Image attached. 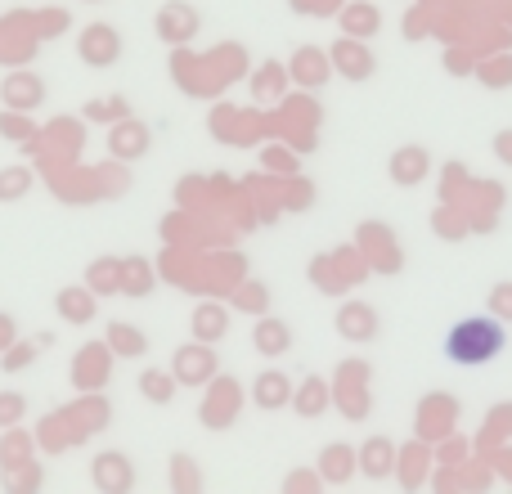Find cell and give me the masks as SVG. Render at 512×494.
Returning <instances> with one entry per match:
<instances>
[{
  "instance_id": "1",
  "label": "cell",
  "mask_w": 512,
  "mask_h": 494,
  "mask_svg": "<svg viewBox=\"0 0 512 494\" xmlns=\"http://www.w3.org/2000/svg\"><path fill=\"white\" fill-rule=\"evenodd\" d=\"M445 360L459 369H486L508 351V328L495 315H468L445 333Z\"/></svg>"
},
{
  "instance_id": "2",
  "label": "cell",
  "mask_w": 512,
  "mask_h": 494,
  "mask_svg": "<svg viewBox=\"0 0 512 494\" xmlns=\"http://www.w3.org/2000/svg\"><path fill=\"white\" fill-rule=\"evenodd\" d=\"M337 400H342V409H346V418L351 423H360V418H369V409H373V396H369V364H360V360H346L342 369H337Z\"/></svg>"
},
{
  "instance_id": "3",
  "label": "cell",
  "mask_w": 512,
  "mask_h": 494,
  "mask_svg": "<svg viewBox=\"0 0 512 494\" xmlns=\"http://www.w3.org/2000/svg\"><path fill=\"white\" fill-rule=\"evenodd\" d=\"M239 400H243V391L234 378L212 382V391H207V400H203V414H198L207 432H230V427L239 423Z\"/></svg>"
},
{
  "instance_id": "4",
  "label": "cell",
  "mask_w": 512,
  "mask_h": 494,
  "mask_svg": "<svg viewBox=\"0 0 512 494\" xmlns=\"http://www.w3.org/2000/svg\"><path fill=\"white\" fill-rule=\"evenodd\" d=\"M77 54L86 68H113L122 59V32L113 23H90L86 32L77 36Z\"/></svg>"
},
{
  "instance_id": "5",
  "label": "cell",
  "mask_w": 512,
  "mask_h": 494,
  "mask_svg": "<svg viewBox=\"0 0 512 494\" xmlns=\"http://www.w3.org/2000/svg\"><path fill=\"white\" fill-rule=\"evenodd\" d=\"M90 486L99 494H131L135 490V463L122 450H104L90 463Z\"/></svg>"
},
{
  "instance_id": "6",
  "label": "cell",
  "mask_w": 512,
  "mask_h": 494,
  "mask_svg": "<svg viewBox=\"0 0 512 494\" xmlns=\"http://www.w3.org/2000/svg\"><path fill=\"white\" fill-rule=\"evenodd\" d=\"M171 373H176V382L180 387H203V382H212L216 378V351H212V342H189V346H180L176 351V360H171Z\"/></svg>"
},
{
  "instance_id": "7",
  "label": "cell",
  "mask_w": 512,
  "mask_h": 494,
  "mask_svg": "<svg viewBox=\"0 0 512 494\" xmlns=\"http://www.w3.org/2000/svg\"><path fill=\"white\" fill-rule=\"evenodd\" d=\"M328 63H333V68L342 72L346 81H369L373 72H378V59H373V50L364 41H355V36H342V41L328 50Z\"/></svg>"
},
{
  "instance_id": "8",
  "label": "cell",
  "mask_w": 512,
  "mask_h": 494,
  "mask_svg": "<svg viewBox=\"0 0 512 494\" xmlns=\"http://www.w3.org/2000/svg\"><path fill=\"white\" fill-rule=\"evenodd\" d=\"M198 27H203V18H198L194 5H185V0H167V5H162V14H158V36L162 41L185 45V41H194Z\"/></svg>"
},
{
  "instance_id": "9",
  "label": "cell",
  "mask_w": 512,
  "mask_h": 494,
  "mask_svg": "<svg viewBox=\"0 0 512 494\" xmlns=\"http://www.w3.org/2000/svg\"><path fill=\"white\" fill-rule=\"evenodd\" d=\"M391 180H396L400 189H414V185H423L427 176H432V153L423 149V144H405V149H396L391 153Z\"/></svg>"
},
{
  "instance_id": "10",
  "label": "cell",
  "mask_w": 512,
  "mask_h": 494,
  "mask_svg": "<svg viewBox=\"0 0 512 494\" xmlns=\"http://www.w3.org/2000/svg\"><path fill=\"white\" fill-rule=\"evenodd\" d=\"M337 333L346 337V342H373V337L382 333V319L373 306H364V301H346L342 310H337Z\"/></svg>"
},
{
  "instance_id": "11",
  "label": "cell",
  "mask_w": 512,
  "mask_h": 494,
  "mask_svg": "<svg viewBox=\"0 0 512 494\" xmlns=\"http://www.w3.org/2000/svg\"><path fill=\"white\" fill-rule=\"evenodd\" d=\"M252 405L265 409V414H279V409H288V405H292V378H288V373H279V369L256 373V382H252Z\"/></svg>"
},
{
  "instance_id": "12",
  "label": "cell",
  "mask_w": 512,
  "mask_h": 494,
  "mask_svg": "<svg viewBox=\"0 0 512 494\" xmlns=\"http://www.w3.org/2000/svg\"><path fill=\"white\" fill-rule=\"evenodd\" d=\"M252 351L265 355V360H279V355H288V351H292V324H283V319H274V315L256 319V328H252Z\"/></svg>"
},
{
  "instance_id": "13",
  "label": "cell",
  "mask_w": 512,
  "mask_h": 494,
  "mask_svg": "<svg viewBox=\"0 0 512 494\" xmlns=\"http://www.w3.org/2000/svg\"><path fill=\"white\" fill-rule=\"evenodd\" d=\"M108 342H95V346H86V351L72 360V387H81V391H99L108 382V369H104V360H108Z\"/></svg>"
},
{
  "instance_id": "14",
  "label": "cell",
  "mask_w": 512,
  "mask_h": 494,
  "mask_svg": "<svg viewBox=\"0 0 512 494\" xmlns=\"http://www.w3.org/2000/svg\"><path fill=\"white\" fill-rule=\"evenodd\" d=\"M355 463H360V472L369 481H387L391 472H396V445H391L387 436H373V441H364L360 450H355Z\"/></svg>"
},
{
  "instance_id": "15",
  "label": "cell",
  "mask_w": 512,
  "mask_h": 494,
  "mask_svg": "<svg viewBox=\"0 0 512 494\" xmlns=\"http://www.w3.org/2000/svg\"><path fill=\"white\" fill-rule=\"evenodd\" d=\"M54 310H59V319H68V324H95L99 292H90L86 283H81V288H59V297H54Z\"/></svg>"
},
{
  "instance_id": "16",
  "label": "cell",
  "mask_w": 512,
  "mask_h": 494,
  "mask_svg": "<svg viewBox=\"0 0 512 494\" xmlns=\"http://www.w3.org/2000/svg\"><path fill=\"white\" fill-rule=\"evenodd\" d=\"M454 414H459V405H454V396H423V405H418V432L432 441V436H445L454 427Z\"/></svg>"
},
{
  "instance_id": "17",
  "label": "cell",
  "mask_w": 512,
  "mask_h": 494,
  "mask_svg": "<svg viewBox=\"0 0 512 494\" xmlns=\"http://www.w3.org/2000/svg\"><path fill=\"white\" fill-rule=\"evenodd\" d=\"M355 472H360L355 445H324V454H319V477H324V486H346Z\"/></svg>"
},
{
  "instance_id": "18",
  "label": "cell",
  "mask_w": 512,
  "mask_h": 494,
  "mask_svg": "<svg viewBox=\"0 0 512 494\" xmlns=\"http://www.w3.org/2000/svg\"><path fill=\"white\" fill-rule=\"evenodd\" d=\"M104 342H108V351H113L117 360H140V355H149V333L135 328V324H122V319L108 324Z\"/></svg>"
},
{
  "instance_id": "19",
  "label": "cell",
  "mask_w": 512,
  "mask_h": 494,
  "mask_svg": "<svg viewBox=\"0 0 512 494\" xmlns=\"http://www.w3.org/2000/svg\"><path fill=\"white\" fill-rule=\"evenodd\" d=\"M328 396H333V391H328L324 378H306L301 387H292V409H297L301 418H319L328 409Z\"/></svg>"
},
{
  "instance_id": "20",
  "label": "cell",
  "mask_w": 512,
  "mask_h": 494,
  "mask_svg": "<svg viewBox=\"0 0 512 494\" xmlns=\"http://www.w3.org/2000/svg\"><path fill=\"white\" fill-rule=\"evenodd\" d=\"M225 333H230V315H225L216 301H203V306L194 310V337H198V342H212L216 346Z\"/></svg>"
},
{
  "instance_id": "21",
  "label": "cell",
  "mask_w": 512,
  "mask_h": 494,
  "mask_svg": "<svg viewBox=\"0 0 512 494\" xmlns=\"http://www.w3.org/2000/svg\"><path fill=\"white\" fill-rule=\"evenodd\" d=\"M328 68H333V63H328V54H324V50H315V45L297 50V59H292V77H297L301 86H310V90H315L319 81L328 77Z\"/></svg>"
},
{
  "instance_id": "22",
  "label": "cell",
  "mask_w": 512,
  "mask_h": 494,
  "mask_svg": "<svg viewBox=\"0 0 512 494\" xmlns=\"http://www.w3.org/2000/svg\"><path fill=\"white\" fill-rule=\"evenodd\" d=\"M50 346H54V333H41V337H32V342H14L5 355H0V364H5V373H18V369H27L41 351H50Z\"/></svg>"
},
{
  "instance_id": "23",
  "label": "cell",
  "mask_w": 512,
  "mask_h": 494,
  "mask_svg": "<svg viewBox=\"0 0 512 494\" xmlns=\"http://www.w3.org/2000/svg\"><path fill=\"white\" fill-rule=\"evenodd\" d=\"M86 288L90 292H117L122 288V261L117 256H95L86 274Z\"/></svg>"
},
{
  "instance_id": "24",
  "label": "cell",
  "mask_w": 512,
  "mask_h": 494,
  "mask_svg": "<svg viewBox=\"0 0 512 494\" xmlns=\"http://www.w3.org/2000/svg\"><path fill=\"white\" fill-rule=\"evenodd\" d=\"M176 387H180L176 373H167V369H144V373H140V396L153 400V405H171Z\"/></svg>"
},
{
  "instance_id": "25",
  "label": "cell",
  "mask_w": 512,
  "mask_h": 494,
  "mask_svg": "<svg viewBox=\"0 0 512 494\" xmlns=\"http://www.w3.org/2000/svg\"><path fill=\"white\" fill-rule=\"evenodd\" d=\"M0 90H5V104L9 108H32V104H41V99H45V86L36 77H9Z\"/></svg>"
},
{
  "instance_id": "26",
  "label": "cell",
  "mask_w": 512,
  "mask_h": 494,
  "mask_svg": "<svg viewBox=\"0 0 512 494\" xmlns=\"http://www.w3.org/2000/svg\"><path fill=\"white\" fill-rule=\"evenodd\" d=\"M149 288H153V265L144 261V256H126V261H122V292L144 297Z\"/></svg>"
},
{
  "instance_id": "27",
  "label": "cell",
  "mask_w": 512,
  "mask_h": 494,
  "mask_svg": "<svg viewBox=\"0 0 512 494\" xmlns=\"http://www.w3.org/2000/svg\"><path fill=\"white\" fill-rule=\"evenodd\" d=\"M342 27L351 36H378V27H382V14L373 5H351L342 14Z\"/></svg>"
},
{
  "instance_id": "28",
  "label": "cell",
  "mask_w": 512,
  "mask_h": 494,
  "mask_svg": "<svg viewBox=\"0 0 512 494\" xmlns=\"http://www.w3.org/2000/svg\"><path fill=\"white\" fill-rule=\"evenodd\" d=\"M171 490H176V494H198V490H203V477H198L194 459H185V454H176V459H171Z\"/></svg>"
},
{
  "instance_id": "29",
  "label": "cell",
  "mask_w": 512,
  "mask_h": 494,
  "mask_svg": "<svg viewBox=\"0 0 512 494\" xmlns=\"http://www.w3.org/2000/svg\"><path fill=\"white\" fill-rule=\"evenodd\" d=\"M32 189V171L27 167H5L0 171V203H18Z\"/></svg>"
},
{
  "instance_id": "30",
  "label": "cell",
  "mask_w": 512,
  "mask_h": 494,
  "mask_svg": "<svg viewBox=\"0 0 512 494\" xmlns=\"http://www.w3.org/2000/svg\"><path fill=\"white\" fill-rule=\"evenodd\" d=\"M108 144H113L117 153H126V158H135V153L144 149V135H140V126H135V122H122V126L113 131V140H108Z\"/></svg>"
},
{
  "instance_id": "31",
  "label": "cell",
  "mask_w": 512,
  "mask_h": 494,
  "mask_svg": "<svg viewBox=\"0 0 512 494\" xmlns=\"http://www.w3.org/2000/svg\"><path fill=\"white\" fill-rule=\"evenodd\" d=\"M283 490L288 494H315V490H324V477H319V468L315 472H288V477H283Z\"/></svg>"
},
{
  "instance_id": "32",
  "label": "cell",
  "mask_w": 512,
  "mask_h": 494,
  "mask_svg": "<svg viewBox=\"0 0 512 494\" xmlns=\"http://www.w3.org/2000/svg\"><path fill=\"white\" fill-rule=\"evenodd\" d=\"M27 414V400L18 391H0V427H14Z\"/></svg>"
},
{
  "instance_id": "33",
  "label": "cell",
  "mask_w": 512,
  "mask_h": 494,
  "mask_svg": "<svg viewBox=\"0 0 512 494\" xmlns=\"http://www.w3.org/2000/svg\"><path fill=\"white\" fill-rule=\"evenodd\" d=\"M490 315L512 324V283H495V288H490Z\"/></svg>"
},
{
  "instance_id": "34",
  "label": "cell",
  "mask_w": 512,
  "mask_h": 494,
  "mask_svg": "<svg viewBox=\"0 0 512 494\" xmlns=\"http://www.w3.org/2000/svg\"><path fill=\"white\" fill-rule=\"evenodd\" d=\"M0 135H9V140H32V122L18 113H0Z\"/></svg>"
},
{
  "instance_id": "35",
  "label": "cell",
  "mask_w": 512,
  "mask_h": 494,
  "mask_svg": "<svg viewBox=\"0 0 512 494\" xmlns=\"http://www.w3.org/2000/svg\"><path fill=\"white\" fill-rule=\"evenodd\" d=\"M481 77H486L495 90H499V86H512V54H504V59L490 63V68H481Z\"/></svg>"
},
{
  "instance_id": "36",
  "label": "cell",
  "mask_w": 512,
  "mask_h": 494,
  "mask_svg": "<svg viewBox=\"0 0 512 494\" xmlns=\"http://www.w3.org/2000/svg\"><path fill=\"white\" fill-rule=\"evenodd\" d=\"M243 310H252V315H265V310H270V288H265V283H256V288H243Z\"/></svg>"
},
{
  "instance_id": "37",
  "label": "cell",
  "mask_w": 512,
  "mask_h": 494,
  "mask_svg": "<svg viewBox=\"0 0 512 494\" xmlns=\"http://www.w3.org/2000/svg\"><path fill=\"white\" fill-rule=\"evenodd\" d=\"M14 342H18V319L0 310V355H5V351H9V346H14Z\"/></svg>"
},
{
  "instance_id": "38",
  "label": "cell",
  "mask_w": 512,
  "mask_h": 494,
  "mask_svg": "<svg viewBox=\"0 0 512 494\" xmlns=\"http://www.w3.org/2000/svg\"><path fill=\"white\" fill-rule=\"evenodd\" d=\"M490 149H495V158L504 162V167H512V126H508V131H499L495 140H490Z\"/></svg>"
},
{
  "instance_id": "39",
  "label": "cell",
  "mask_w": 512,
  "mask_h": 494,
  "mask_svg": "<svg viewBox=\"0 0 512 494\" xmlns=\"http://www.w3.org/2000/svg\"><path fill=\"white\" fill-rule=\"evenodd\" d=\"M108 108L104 104H90V117H104ZM113 113H126V104H113Z\"/></svg>"
}]
</instances>
